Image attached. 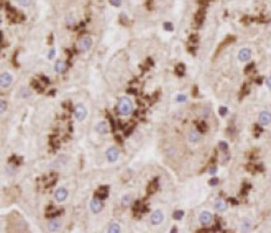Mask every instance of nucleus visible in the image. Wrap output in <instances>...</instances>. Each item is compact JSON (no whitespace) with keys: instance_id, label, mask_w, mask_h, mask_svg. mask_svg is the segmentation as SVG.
Segmentation results:
<instances>
[{"instance_id":"5701e85b","label":"nucleus","mask_w":271,"mask_h":233,"mask_svg":"<svg viewBox=\"0 0 271 233\" xmlns=\"http://www.w3.org/2000/svg\"><path fill=\"white\" fill-rule=\"evenodd\" d=\"M183 211H181V210H177V211L173 212V219H175V220L183 219Z\"/></svg>"},{"instance_id":"20e7f679","label":"nucleus","mask_w":271,"mask_h":233,"mask_svg":"<svg viewBox=\"0 0 271 233\" xmlns=\"http://www.w3.org/2000/svg\"><path fill=\"white\" fill-rule=\"evenodd\" d=\"M105 155H106V159H108L110 162H115L118 159V156H119V151H118V149L116 147H111V148H109V149L106 151Z\"/></svg>"},{"instance_id":"423d86ee","label":"nucleus","mask_w":271,"mask_h":233,"mask_svg":"<svg viewBox=\"0 0 271 233\" xmlns=\"http://www.w3.org/2000/svg\"><path fill=\"white\" fill-rule=\"evenodd\" d=\"M12 75L8 72H4L1 77H0V83H1V87H8L12 84Z\"/></svg>"},{"instance_id":"393cba45","label":"nucleus","mask_w":271,"mask_h":233,"mask_svg":"<svg viewBox=\"0 0 271 233\" xmlns=\"http://www.w3.org/2000/svg\"><path fill=\"white\" fill-rule=\"evenodd\" d=\"M198 131L200 132H206L207 131V124L205 121L198 122Z\"/></svg>"},{"instance_id":"c9c22d12","label":"nucleus","mask_w":271,"mask_h":233,"mask_svg":"<svg viewBox=\"0 0 271 233\" xmlns=\"http://www.w3.org/2000/svg\"><path fill=\"white\" fill-rule=\"evenodd\" d=\"M140 208H142V205H140V202H136L135 205H133V211H139L140 210Z\"/></svg>"},{"instance_id":"0eeeda50","label":"nucleus","mask_w":271,"mask_h":233,"mask_svg":"<svg viewBox=\"0 0 271 233\" xmlns=\"http://www.w3.org/2000/svg\"><path fill=\"white\" fill-rule=\"evenodd\" d=\"M199 220H200V223L202 225H209L213 220V217L208 211H203V212H201L200 216H199Z\"/></svg>"},{"instance_id":"8fccbe9b","label":"nucleus","mask_w":271,"mask_h":233,"mask_svg":"<svg viewBox=\"0 0 271 233\" xmlns=\"http://www.w3.org/2000/svg\"><path fill=\"white\" fill-rule=\"evenodd\" d=\"M115 138H116V141H117V142H119V143H122V138H120L119 135H116Z\"/></svg>"},{"instance_id":"5fc2aeb1","label":"nucleus","mask_w":271,"mask_h":233,"mask_svg":"<svg viewBox=\"0 0 271 233\" xmlns=\"http://www.w3.org/2000/svg\"><path fill=\"white\" fill-rule=\"evenodd\" d=\"M256 83H257V84H261V83H262V78H257V79H256Z\"/></svg>"},{"instance_id":"2eb2a0df","label":"nucleus","mask_w":271,"mask_h":233,"mask_svg":"<svg viewBox=\"0 0 271 233\" xmlns=\"http://www.w3.org/2000/svg\"><path fill=\"white\" fill-rule=\"evenodd\" d=\"M215 209L220 211V212H223L227 210V203L224 202L223 199H221V198H218L215 201Z\"/></svg>"},{"instance_id":"a878e982","label":"nucleus","mask_w":271,"mask_h":233,"mask_svg":"<svg viewBox=\"0 0 271 233\" xmlns=\"http://www.w3.org/2000/svg\"><path fill=\"white\" fill-rule=\"evenodd\" d=\"M131 203V196L130 195H125L122 199V204H123V206H128L129 204Z\"/></svg>"},{"instance_id":"4d7b16f0","label":"nucleus","mask_w":271,"mask_h":233,"mask_svg":"<svg viewBox=\"0 0 271 233\" xmlns=\"http://www.w3.org/2000/svg\"><path fill=\"white\" fill-rule=\"evenodd\" d=\"M54 93H55V90H53V91H50V92H49V94L52 96V94H54Z\"/></svg>"},{"instance_id":"603ef678","label":"nucleus","mask_w":271,"mask_h":233,"mask_svg":"<svg viewBox=\"0 0 271 233\" xmlns=\"http://www.w3.org/2000/svg\"><path fill=\"white\" fill-rule=\"evenodd\" d=\"M200 5H207V0H200Z\"/></svg>"},{"instance_id":"4be33fe9","label":"nucleus","mask_w":271,"mask_h":233,"mask_svg":"<svg viewBox=\"0 0 271 233\" xmlns=\"http://www.w3.org/2000/svg\"><path fill=\"white\" fill-rule=\"evenodd\" d=\"M175 72H177L179 76H183L185 74V65L183 63L178 64L177 67H175Z\"/></svg>"},{"instance_id":"f704fd0d","label":"nucleus","mask_w":271,"mask_h":233,"mask_svg":"<svg viewBox=\"0 0 271 233\" xmlns=\"http://www.w3.org/2000/svg\"><path fill=\"white\" fill-rule=\"evenodd\" d=\"M50 143H52V146L53 147H55V148H57L60 145V141L57 139H52V141H50Z\"/></svg>"},{"instance_id":"e433bc0d","label":"nucleus","mask_w":271,"mask_h":233,"mask_svg":"<svg viewBox=\"0 0 271 233\" xmlns=\"http://www.w3.org/2000/svg\"><path fill=\"white\" fill-rule=\"evenodd\" d=\"M11 162H14L15 164H20L21 163V159L20 157H11Z\"/></svg>"},{"instance_id":"9b49d317","label":"nucleus","mask_w":271,"mask_h":233,"mask_svg":"<svg viewBox=\"0 0 271 233\" xmlns=\"http://www.w3.org/2000/svg\"><path fill=\"white\" fill-rule=\"evenodd\" d=\"M68 196V191H67V189L65 188H60L56 190L55 192V198H56V201L57 202H63L65 198Z\"/></svg>"},{"instance_id":"49530a36","label":"nucleus","mask_w":271,"mask_h":233,"mask_svg":"<svg viewBox=\"0 0 271 233\" xmlns=\"http://www.w3.org/2000/svg\"><path fill=\"white\" fill-rule=\"evenodd\" d=\"M120 21H122V23H124V25H128V22H126V17H125V14H122V15H120Z\"/></svg>"},{"instance_id":"a19ab883","label":"nucleus","mask_w":271,"mask_h":233,"mask_svg":"<svg viewBox=\"0 0 271 233\" xmlns=\"http://www.w3.org/2000/svg\"><path fill=\"white\" fill-rule=\"evenodd\" d=\"M220 114L221 116H226L227 114V112H228V110H227V107H220Z\"/></svg>"},{"instance_id":"72a5a7b5","label":"nucleus","mask_w":271,"mask_h":233,"mask_svg":"<svg viewBox=\"0 0 271 233\" xmlns=\"http://www.w3.org/2000/svg\"><path fill=\"white\" fill-rule=\"evenodd\" d=\"M0 104H1V113H4V112L6 111V109H7V103L5 101V100H1V103H0Z\"/></svg>"},{"instance_id":"f03ea898","label":"nucleus","mask_w":271,"mask_h":233,"mask_svg":"<svg viewBox=\"0 0 271 233\" xmlns=\"http://www.w3.org/2000/svg\"><path fill=\"white\" fill-rule=\"evenodd\" d=\"M91 44H92V40L89 36H84V37H82L81 40L78 41L77 48H78L80 52H87L89 48L91 47Z\"/></svg>"},{"instance_id":"c756f323","label":"nucleus","mask_w":271,"mask_h":233,"mask_svg":"<svg viewBox=\"0 0 271 233\" xmlns=\"http://www.w3.org/2000/svg\"><path fill=\"white\" fill-rule=\"evenodd\" d=\"M30 1H32V0H18L19 5L24 6V7H27V6L30 4Z\"/></svg>"},{"instance_id":"6e6552de","label":"nucleus","mask_w":271,"mask_h":233,"mask_svg":"<svg viewBox=\"0 0 271 233\" xmlns=\"http://www.w3.org/2000/svg\"><path fill=\"white\" fill-rule=\"evenodd\" d=\"M258 119L261 125H269L271 122V113L268 111H263V112H261Z\"/></svg>"},{"instance_id":"f8f14e48","label":"nucleus","mask_w":271,"mask_h":233,"mask_svg":"<svg viewBox=\"0 0 271 233\" xmlns=\"http://www.w3.org/2000/svg\"><path fill=\"white\" fill-rule=\"evenodd\" d=\"M98 133L100 134H105L108 133V131H109V126H108V122L106 121H100L97 125H96V128H95Z\"/></svg>"},{"instance_id":"09e8293b","label":"nucleus","mask_w":271,"mask_h":233,"mask_svg":"<svg viewBox=\"0 0 271 233\" xmlns=\"http://www.w3.org/2000/svg\"><path fill=\"white\" fill-rule=\"evenodd\" d=\"M42 81L46 83V85H48V84H49V79H48L47 77H45V76H42Z\"/></svg>"},{"instance_id":"58836bf2","label":"nucleus","mask_w":271,"mask_h":233,"mask_svg":"<svg viewBox=\"0 0 271 233\" xmlns=\"http://www.w3.org/2000/svg\"><path fill=\"white\" fill-rule=\"evenodd\" d=\"M218 178H216V177H214V178H212V180L209 181V184H210V185H218Z\"/></svg>"},{"instance_id":"de8ad7c7","label":"nucleus","mask_w":271,"mask_h":233,"mask_svg":"<svg viewBox=\"0 0 271 233\" xmlns=\"http://www.w3.org/2000/svg\"><path fill=\"white\" fill-rule=\"evenodd\" d=\"M266 84H268V86H269V89L271 90V76L266 79Z\"/></svg>"},{"instance_id":"39448f33","label":"nucleus","mask_w":271,"mask_h":233,"mask_svg":"<svg viewBox=\"0 0 271 233\" xmlns=\"http://www.w3.org/2000/svg\"><path fill=\"white\" fill-rule=\"evenodd\" d=\"M164 219V215H163V211L161 210H155L152 216H151V223L153 225H159L160 223Z\"/></svg>"},{"instance_id":"f257e3e1","label":"nucleus","mask_w":271,"mask_h":233,"mask_svg":"<svg viewBox=\"0 0 271 233\" xmlns=\"http://www.w3.org/2000/svg\"><path fill=\"white\" fill-rule=\"evenodd\" d=\"M117 111L120 116H129V114H131L132 111H133V106H132V103L130 101V99L125 98V97H120L118 99Z\"/></svg>"},{"instance_id":"864d4df0","label":"nucleus","mask_w":271,"mask_h":233,"mask_svg":"<svg viewBox=\"0 0 271 233\" xmlns=\"http://www.w3.org/2000/svg\"><path fill=\"white\" fill-rule=\"evenodd\" d=\"M229 201H230V202H231V203H234V204H235V205H236V204H237V201H236L235 198H230Z\"/></svg>"},{"instance_id":"6ab92c4d","label":"nucleus","mask_w":271,"mask_h":233,"mask_svg":"<svg viewBox=\"0 0 271 233\" xmlns=\"http://www.w3.org/2000/svg\"><path fill=\"white\" fill-rule=\"evenodd\" d=\"M158 189V180H154L152 183H150V185L147 186V192L148 193H153L157 191Z\"/></svg>"},{"instance_id":"c85d7f7f","label":"nucleus","mask_w":271,"mask_h":233,"mask_svg":"<svg viewBox=\"0 0 271 233\" xmlns=\"http://www.w3.org/2000/svg\"><path fill=\"white\" fill-rule=\"evenodd\" d=\"M247 93H249V86H248V84H244L241 90V96H244Z\"/></svg>"},{"instance_id":"1a4fd4ad","label":"nucleus","mask_w":271,"mask_h":233,"mask_svg":"<svg viewBox=\"0 0 271 233\" xmlns=\"http://www.w3.org/2000/svg\"><path fill=\"white\" fill-rule=\"evenodd\" d=\"M250 57H251V52L248 48H243L238 52V59L241 62H247V61L250 59Z\"/></svg>"},{"instance_id":"cd10ccee","label":"nucleus","mask_w":271,"mask_h":233,"mask_svg":"<svg viewBox=\"0 0 271 233\" xmlns=\"http://www.w3.org/2000/svg\"><path fill=\"white\" fill-rule=\"evenodd\" d=\"M218 147H220V149H222L223 151H228V145H227V142H224V141H221V142L218 143Z\"/></svg>"},{"instance_id":"3c124183","label":"nucleus","mask_w":271,"mask_h":233,"mask_svg":"<svg viewBox=\"0 0 271 233\" xmlns=\"http://www.w3.org/2000/svg\"><path fill=\"white\" fill-rule=\"evenodd\" d=\"M193 94L194 96H198V87L194 86V89H193Z\"/></svg>"},{"instance_id":"7c9ffc66","label":"nucleus","mask_w":271,"mask_h":233,"mask_svg":"<svg viewBox=\"0 0 271 233\" xmlns=\"http://www.w3.org/2000/svg\"><path fill=\"white\" fill-rule=\"evenodd\" d=\"M253 67H255V64H253V63L248 64L247 67H245V69H244V72H245V74H248V72H250V71H251V70L253 69Z\"/></svg>"},{"instance_id":"473e14b6","label":"nucleus","mask_w":271,"mask_h":233,"mask_svg":"<svg viewBox=\"0 0 271 233\" xmlns=\"http://www.w3.org/2000/svg\"><path fill=\"white\" fill-rule=\"evenodd\" d=\"M164 28H165L166 30H168V32H171L172 29H173V26H172L171 22H165L164 23Z\"/></svg>"},{"instance_id":"7ed1b4c3","label":"nucleus","mask_w":271,"mask_h":233,"mask_svg":"<svg viewBox=\"0 0 271 233\" xmlns=\"http://www.w3.org/2000/svg\"><path fill=\"white\" fill-rule=\"evenodd\" d=\"M75 116L78 121H83L87 116V109L83 105H77L75 107Z\"/></svg>"},{"instance_id":"ddd939ff","label":"nucleus","mask_w":271,"mask_h":233,"mask_svg":"<svg viewBox=\"0 0 271 233\" xmlns=\"http://www.w3.org/2000/svg\"><path fill=\"white\" fill-rule=\"evenodd\" d=\"M108 193H109V188L106 185H103L96 191V196L100 198V199H105V198L108 197Z\"/></svg>"},{"instance_id":"4c0bfd02","label":"nucleus","mask_w":271,"mask_h":233,"mask_svg":"<svg viewBox=\"0 0 271 233\" xmlns=\"http://www.w3.org/2000/svg\"><path fill=\"white\" fill-rule=\"evenodd\" d=\"M126 92L130 93V94H137V89H135V87H130V89L126 90Z\"/></svg>"},{"instance_id":"a18cd8bd","label":"nucleus","mask_w":271,"mask_h":233,"mask_svg":"<svg viewBox=\"0 0 271 233\" xmlns=\"http://www.w3.org/2000/svg\"><path fill=\"white\" fill-rule=\"evenodd\" d=\"M202 116H209V107H208V106L206 107V110L203 109V113H202Z\"/></svg>"},{"instance_id":"b1692460","label":"nucleus","mask_w":271,"mask_h":233,"mask_svg":"<svg viewBox=\"0 0 271 233\" xmlns=\"http://www.w3.org/2000/svg\"><path fill=\"white\" fill-rule=\"evenodd\" d=\"M32 85H33V87L35 89L37 92H43V86H42L39 82L33 81V82H32Z\"/></svg>"},{"instance_id":"4468645a","label":"nucleus","mask_w":271,"mask_h":233,"mask_svg":"<svg viewBox=\"0 0 271 233\" xmlns=\"http://www.w3.org/2000/svg\"><path fill=\"white\" fill-rule=\"evenodd\" d=\"M60 227H61V223H60V220H57V219H53V220H50L48 223V230H49L50 232L57 231V230H60Z\"/></svg>"},{"instance_id":"c03bdc74","label":"nucleus","mask_w":271,"mask_h":233,"mask_svg":"<svg viewBox=\"0 0 271 233\" xmlns=\"http://www.w3.org/2000/svg\"><path fill=\"white\" fill-rule=\"evenodd\" d=\"M216 171H218L216 167H212V168L209 169V174H210V175H215V174H216Z\"/></svg>"},{"instance_id":"6e6d98bb","label":"nucleus","mask_w":271,"mask_h":233,"mask_svg":"<svg viewBox=\"0 0 271 233\" xmlns=\"http://www.w3.org/2000/svg\"><path fill=\"white\" fill-rule=\"evenodd\" d=\"M172 232H177V227H173V228H172Z\"/></svg>"},{"instance_id":"aec40b11","label":"nucleus","mask_w":271,"mask_h":233,"mask_svg":"<svg viewBox=\"0 0 271 233\" xmlns=\"http://www.w3.org/2000/svg\"><path fill=\"white\" fill-rule=\"evenodd\" d=\"M108 232L109 233H119L120 232V227H119L118 224L113 223V224H111L110 226L108 227Z\"/></svg>"},{"instance_id":"f3484780","label":"nucleus","mask_w":271,"mask_h":233,"mask_svg":"<svg viewBox=\"0 0 271 233\" xmlns=\"http://www.w3.org/2000/svg\"><path fill=\"white\" fill-rule=\"evenodd\" d=\"M65 69H67V65L63 61H57L56 64H55V70H56V72H59V74H62V72H65Z\"/></svg>"},{"instance_id":"ea45409f","label":"nucleus","mask_w":271,"mask_h":233,"mask_svg":"<svg viewBox=\"0 0 271 233\" xmlns=\"http://www.w3.org/2000/svg\"><path fill=\"white\" fill-rule=\"evenodd\" d=\"M55 54H56V50H55V49H50L49 55H48V58H49V59H52L53 57H55Z\"/></svg>"},{"instance_id":"9d476101","label":"nucleus","mask_w":271,"mask_h":233,"mask_svg":"<svg viewBox=\"0 0 271 233\" xmlns=\"http://www.w3.org/2000/svg\"><path fill=\"white\" fill-rule=\"evenodd\" d=\"M103 208V204L100 202V199L98 198H94L91 202H90V209L92 210L94 213H98L100 210Z\"/></svg>"},{"instance_id":"37998d69","label":"nucleus","mask_w":271,"mask_h":233,"mask_svg":"<svg viewBox=\"0 0 271 233\" xmlns=\"http://www.w3.org/2000/svg\"><path fill=\"white\" fill-rule=\"evenodd\" d=\"M177 100H178V101H185V100H186V96L180 94V96H178V97H177Z\"/></svg>"},{"instance_id":"dca6fc26","label":"nucleus","mask_w":271,"mask_h":233,"mask_svg":"<svg viewBox=\"0 0 271 233\" xmlns=\"http://www.w3.org/2000/svg\"><path fill=\"white\" fill-rule=\"evenodd\" d=\"M188 140L190 142H199L201 140V134L198 131H192L188 135Z\"/></svg>"},{"instance_id":"412c9836","label":"nucleus","mask_w":271,"mask_h":233,"mask_svg":"<svg viewBox=\"0 0 271 233\" xmlns=\"http://www.w3.org/2000/svg\"><path fill=\"white\" fill-rule=\"evenodd\" d=\"M250 228H251V221L248 220V219L243 220V223H242V225H241L242 231H249Z\"/></svg>"},{"instance_id":"2f4dec72","label":"nucleus","mask_w":271,"mask_h":233,"mask_svg":"<svg viewBox=\"0 0 271 233\" xmlns=\"http://www.w3.org/2000/svg\"><path fill=\"white\" fill-rule=\"evenodd\" d=\"M110 4L112 6H115V7H118V6H120L122 4V0H110Z\"/></svg>"},{"instance_id":"bb28decb","label":"nucleus","mask_w":271,"mask_h":233,"mask_svg":"<svg viewBox=\"0 0 271 233\" xmlns=\"http://www.w3.org/2000/svg\"><path fill=\"white\" fill-rule=\"evenodd\" d=\"M20 92H21V97H24V98H27V97H29L30 96V91L27 89V87H22Z\"/></svg>"},{"instance_id":"79ce46f5","label":"nucleus","mask_w":271,"mask_h":233,"mask_svg":"<svg viewBox=\"0 0 271 233\" xmlns=\"http://www.w3.org/2000/svg\"><path fill=\"white\" fill-rule=\"evenodd\" d=\"M189 41H190V42H193V43H195V42L198 41V35H190Z\"/></svg>"},{"instance_id":"a211bd4d","label":"nucleus","mask_w":271,"mask_h":233,"mask_svg":"<svg viewBox=\"0 0 271 233\" xmlns=\"http://www.w3.org/2000/svg\"><path fill=\"white\" fill-rule=\"evenodd\" d=\"M203 19H205V10L201 8L200 11L195 14V22L198 23V25H201L202 21H203Z\"/></svg>"}]
</instances>
